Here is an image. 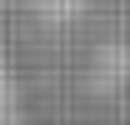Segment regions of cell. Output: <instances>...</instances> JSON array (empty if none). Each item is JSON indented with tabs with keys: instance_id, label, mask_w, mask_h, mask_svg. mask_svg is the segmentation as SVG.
I'll list each match as a JSON object with an SVG mask.
<instances>
[{
	"instance_id": "1",
	"label": "cell",
	"mask_w": 130,
	"mask_h": 125,
	"mask_svg": "<svg viewBox=\"0 0 130 125\" xmlns=\"http://www.w3.org/2000/svg\"><path fill=\"white\" fill-rule=\"evenodd\" d=\"M0 125H25L20 90H15V80H10V70H5V65H0Z\"/></svg>"
}]
</instances>
